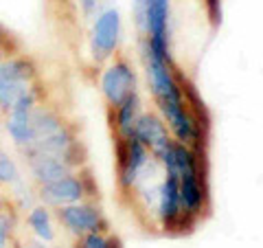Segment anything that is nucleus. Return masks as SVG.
<instances>
[{
	"label": "nucleus",
	"mask_w": 263,
	"mask_h": 248,
	"mask_svg": "<svg viewBox=\"0 0 263 248\" xmlns=\"http://www.w3.org/2000/svg\"><path fill=\"white\" fill-rule=\"evenodd\" d=\"M160 103V110L167 119L169 128L174 130V134L178 136L180 143H193L197 138V128H195V121L189 117L186 112V105H184V99H182V90L180 93H174L169 97H162L158 99Z\"/></svg>",
	"instance_id": "obj_1"
},
{
	"label": "nucleus",
	"mask_w": 263,
	"mask_h": 248,
	"mask_svg": "<svg viewBox=\"0 0 263 248\" xmlns=\"http://www.w3.org/2000/svg\"><path fill=\"white\" fill-rule=\"evenodd\" d=\"M134 84H136L134 70H132L125 62H119L103 73L101 90L112 105H121L132 93H134Z\"/></svg>",
	"instance_id": "obj_2"
},
{
	"label": "nucleus",
	"mask_w": 263,
	"mask_h": 248,
	"mask_svg": "<svg viewBox=\"0 0 263 248\" xmlns=\"http://www.w3.org/2000/svg\"><path fill=\"white\" fill-rule=\"evenodd\" d=\"M119 36H121V15L117 9H108L103 11L95 22L92 29V48L95 55L99 60L108 57L119 44Z\"/></svg>",
	"instance_id": "obj_3"
},
{
	"label": "nucleus",
	"mask_w": 263,
	"mask_h": 248,
	"mask_svg": "<svg viewBox=\"0 0 263 248\" xmlns=\"http://www.w3.org/2000/svg\"><path fill=\"white\" fill-rule=\"evenodd\" d=\"M31 68L24 62H9L0 66V105L11 108L22 93H27L24 81L29 79Z\"/></svg>",
	"instance_id": "obj_4"
},
{
	"label": "nucleus",
	"mask_w": 263,
	"mask_h": 248,
	"mask_svg": "<svg viewBox=\"0 0 263 248\" xmlns=\"http://www.w3.org/2000/svg\"><path fill=\"white\" fill-rule=\"evenodd\" d=\"M132 136H136L145 147H149L158 158L174 145L167 136L164 123L158 117H154V114H143V117H138L134 130H132Z\"/></svg>",
	"instance_id": "obj_5"
},
{
	"label": "nucleus",
	"mask_w": 263,
	"mask_h": 248,
	"mask_svg": "<svg viewBox=\"0 0 263 248\" xmlns=\"http://www.w3.org/2000/svg\"><path fill=\"white\" fill-rule=\"evenodd\" d=\"M178 183H180V202L186 213H200L204 204V191L200 185V171L197 165H189V167L178 169Z\"/></svg>",
	"instance_id": "obj_6"
},
{
	"label": "nucleus",
	"mask_w": 263,
	"mask_h": 248,
	"mask_svg": "<svg viewBox=\"0 0 263 248\" xmlns=\"http://www.w3.org/2000/svg\"><path fill=\"white\" fill-rule=\"evenodd\" d=\"M127 147H125V154H123L121 158V183L123 187H129L134 185V180L138 178V173L141 169L147 165V158H149V154H147V147L138 140L136 136H127Z\"/></svg>",
	"instance_id": "obj_7"
},
{
	"label": "nucleus",
	"mask_w": 263,
	"mask_h": 248,
	"mask_svg": "<svg viewBox=\"0 0 263 248\" xmlns=\"http://www.w3.org/2000/svg\"><path fill=\"white\" fill-rule=\"evenodd\" d=\"M60 216L72 233H97L101 226V216L92 206H66Z\"/></svg>",
	"instance_id": "obj_8"
},
{
	"label": "nucleus",
	"mask_w": 263,
	"mask_h": 248,
	"mask_svg": "<svg viewBox=\"0 0 263 248\" xmlns=\"http://www.w3.org/2000/svg\"><path fill=\"white\" fill-rule=\"evenodd\" d=\"M180 209H182V202H180V183H178V173L167 171V178L160 187V200H158V211L160 218L171 224L174 220L180 218Z\"/></svg>",
	"instance_id": "obj_9"
},
{
	"label": "nucleus",
	"mask_w": 263,
	"mask_h": 248,
	"mask_svg": "<svg viewBox=\"0 0 263 248\" xmlns=\"http://www.w3.org/2000/svg\"><path fill=\"white\" fill-rule=\"evenodd\" d=\"M167 22H169V0H147L145 33H149V40L167 42Z\"/></svg>",
	"instance_id": "obj_10"
},
{
	"label": "nucleus",
	"mask_w": 263,
	"mask_h": 248,
	"mask_svg": "<svg viewBox=\"0 0 263 248\" xmlns=\"http://www.w3.org/2000/svg\"><path fill=\"white\" fill-rule=\"evenodd\" d=\"M42 196H44V200L53 204H70V202H77L84 196V187H81L77 178L64 176L60 180H55V183L44 185Z\"/></svg>",
	"instance_id": "obj_11"
},
{
	"label": "nucleus",
	"mask_w": 263,
	"mask_h": 248,
	"mask_svg": "<svg viewBox=\"0 0 263 248\" xmlns=\"http://www.w3.org/2000/svg\"><path fill=\"white\" fill-rule=\"evenodd\" d=\"M33 173L40 183H55L64 176H68V167H66L64 161H57V156L51 154H40L35 161H33Z\"/></svg>",
	"instance_id": "obj_12"
},
{
	"label": "nucleus",
	"mask_w": 263,
	"mask_h": 248,
	"mask_svg": "<svg viewBox=\"0 0 263 248\" xmlns=\"http://www.w3.org/2000/svg\"><path fill=\"white\" fill-rule=\"evenodd\" d=\"M138 121V97L136 93H132L125 101L119 105V130L123 136H132V130H134Z\"/></svg>",
	"instance_id": "obj_13"
},
{
	"label": "nucleus",
	"mask_w": 263,
	"mask_h": 248,
	"mask_svg": "<svg viewBox=\"0 0 263 248\" xmlns=\"http://www.w3.org/2000/svg\"><path fill=\"white\" fill-rule=\"evenodd\" d=\"M29 222H31V226H33V231L42 237V239H46V242H51L53 239V228H51V220H48V213L44 211V209H35L31 213V218H29Z\"/></svg>",
	"instance_id": "obj_14"
},
{
	"label": "nucleus",
	"mask_w": 263,
	"mask_h": 248,
	"mask_svg": "<svg viewBox=\"0 0 263 248\" xmlns=\"http://www.w3.org/2000/svg\"><path fill=\"white\" fill-rule=\"evenodd\" d=\"M15 176H18L15 165L5 154H0V183H11V180H15Z\"/></svg>",
	"instance_id": "obj_15"
},
{
	"label": "nucleus",
	"mask_w": 263,
	"mask_h": 248,
	"mask_svg": "<svg viewBox=\"0 0 263 248\" xmlns=\"http://www.w3.org/2000/svg\"><path fill=\"white\" fill-rule=\"evenodd\" d=\"M145 11H147V0H134V18L143 31H145Z\"/></svg>",
	"instance_id": "obj_16"
},
{
	"label": "nucleus",
	"mask_w": 263,
	"mask_h": 248,
	"mask_svg": "<svg viewBox=\"0 0 263 248\" xmlns=\"http://www.w3.org/2000/svg\"><path fill=\"white\" fill-rule=\"evenodd\" d=\"M84 248H110V244L105 242L101 235L97 233H90L86 239H84Z\"/></svg>",
	"instance_id": "obj_17"
},
{
	"label": "nucleus",
	"mask_w": 263,
	"mask_h": 248,
	"mask_svg": "<svg viewBox=\"0 0 263 248\" xmlns=\"http://www.w3.org/2000/svg\"><path fill=\"white\" fill-rule=\"evenodd\" d=\"M7 237H9V222L0 216V248H5Z\"/></svg>",
	"instance_id": "obj_18"
}]
</instances>
